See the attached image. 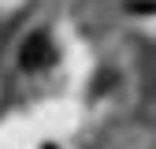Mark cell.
I'll use <instances>...</instances> for the list:
<instances>
[{
	"label": "cell",
	"instance_id": "1",
	"mask_svg": "<svg viewBox=\"0 0 156 149\" xmlns=\"http://www.w3.org/2000/svg\"><path fill=\"white\" fill-rule=\"evenodd\" d=\"M56 60V49L48 41V34H30L23 41V52H19V64H23V71H45L48 64Z\"/></svg>",
	"mask_w": 156,
	"mask_h": 149
}]
</instances>
